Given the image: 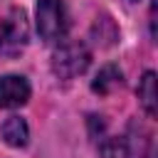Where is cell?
Segmentation results:
<instances>
[{"mask_svg":"<svg viewBox=\"0 0 158 158\" xmlns=\"http://www.w3.org/2000/svg\"><path fill=\"white\" fill-rule=\"evenodd\" d=\"M30 42V25L22 7H7L0 12V57L20 54Z\"/></svg>","mask_w":158,"mask_h":158,"instance_id":"1","label":"cell"},{"mask_svg":"<svg viewBox=\"0 0 158 158\" xmlns=\"http://www.w3.org/2000/svg\"><path fill=\"white\" fill-rule=\"evenodd\" d=\"M91 62V54L86 49L84 42H62L54 52H52V72L57 79H74L79 74L86 72Z\"/></svg>","mask_w":158,"mask_h":158,"instance_id":"2","label":"cell"},{"mask_svg":"<svg viewBox=\"0 0 158 158\" xmlns=\"http://www.w3.org/2000/svg\"><path fill=\"white\" fill-rule=\"evenodd\" d=\"M69 20L62 0H40L37 2V32L44 42H59L67 35Z\"/></svg>","mask_w":158,"mask_h":158,"instance_id":"3","label":"cell"},{"mask_svg":"<svg viewBox=\"0 0 158 158\" xmlns=\"http://www.w3.org/2000/svg\"><path fill=\"white\" fill-rule=\"evenodd\" d=\"M30 99V81L20 74L0 77V109H20Z\"/></svg>","mask_w":158,"mask_h":158,"instance_id":"4","label":"cell"},{"mask_svg":"<svg viewBox=\"0 0 158 158\" xmlns=\"http://www.w3.org/2000/svg\"><path fill=\"white\" fill-rule=\"evenodd\" d=\"M123 143V158H148V131L141 128L138 123H131L126 138H121Z\"/></svg>","mask_w":158,"mask_h":158,"instance_id":"5","label":"cell"},{"mask_svg":"<svg viewBox=\"0 0 158 158\" xmlns=\"http://www.w3.org/2000/svg\"><path fill=\"white\" fill-rule=\"evenodd\" d=\"M0 133H2V141L12 148L27 146V138H30V128H27V121L22 116H7L0 126Z\"/></svg>","mask_w":158,"mask_h":158,"instance_id":"6","label":"cell"},{"mask_svg":"<svg viewBox=\"0 0 158 158\" xmlns=\"http://www.w3.org/2000/svg\"><path fill=\"white\" fill-rule=\"evenodd\" d=\"M121 84H123V74H121V69H118L116 64H106L104 69H99L96 79L91 81V89H94L96 94L106 96V94L121 89Z\"/></svg>","mask_w":158,"mask_h":158,"instance_id":"7","label":"cell"},{"mask_svg":"<svg viewBox=\"0 0 158 158\" xmlns=\"http://www.w3.org/2000/svg\"><path fill=\"white\" fill-rule=\"evenodd\" d=\"M138 101L148 116L158 114V94H156V72H146L138 84Z\"/></svg>","mask_w":158,"mask_h":158,"instance_id":"8","label":"cell"},{"mask_svg":"<svg viewBox=\"0 0 158 158\" xmlns=\"http://www.w3.org/2000/svg\"><path fill=\"white\" fill-rule=\"evenodd\" d=\"M94 35H96V37H101V44H104V47L114 44V40L118 37L116 25H114V20H111V17H99V20L94 22Z\"/></svg>","mask_w":158,"mask_h":158,"instance_id":"9","label":"cell"},{"mask_svg":"<svg viewBox=\"0 0 158 158\" xmlns=\"http://www.w3.org/2000/svg\"><path fill=\"white\" fill-rule=\"evenodd\" d=\"M131 2H136V0H131Z\"/></svg>","mask_w":158,"mask_h":158,"instance_id":"10","label":"cell"}]
</instances>
